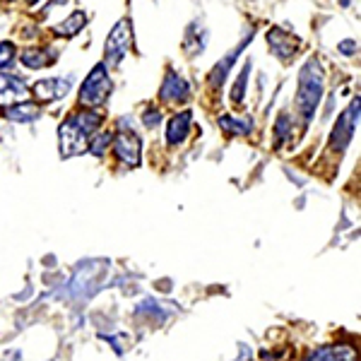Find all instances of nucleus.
Instances as JSON below:
<instances>
[{"mask_svg": "<svg viewBox=\"0 0 361 361\" xmlns=\"http://www.w3.org/2000/svg\"><path fill=\"white\" fill-rule=\"evenodd\" d=\"M22 66L29 68V70H42L46 66H51V63L56 61V51L51 49H27L22 51Z\"/></svg>", "mask_w": 361, "mask_h": 361, "instance_id": "nucleus-14", "label": "nucleus"}, {"mask_svg": "<svg viewBox=\"0 0 361 361\" xmlns=\"http://www.w3.org/2000/svg\"><path fill=\"white\" fill-rule=\"evenodd\" d=\"M87 25V15L80 10V13H73L68 20H63L61 25L54 27V32L58 37H75L78 32H82V27Z\"/></svg>", "mask_w": 361, "mask_h": 361, "instance_id": "nucleus-17", "label": "nucleus"}, {"mask_svg": "<svg viewBox=\"0 0 361 361\" xmlns=\"http://www.w3.org/2000/svg\"><path fill=\"white\" fill-rule=\"evenodd\" d=\"M289 135H292V118L284 114V116H279L277 123H275V147H279Z\"/></svg>", "mask_w": 361, "mask_h": 361, "instance_id": "nucleus-20", "label": "nucleus"}, {"mask_svg": "<svg viewBox=\"0 0 361 361\" xmlns=\"http://www.w3.org/2000/svg\"><path fill=\"white\" fill-rule=\"evenodd\" d=\"M142 123L147 128H157L161 123V111L159 109H147V111L142 114Z\"/></svg>", "mask_w": 361, "mask_h": 361, "instance_id": "nucleus-22", "label": "nucleus"}, {"mask_svg": "<svg viewBox=\"0 0 361 361\" xmlns=\"http://www.w3.org/2000/svg\"><path fill=\"white\" fill-rule=\"evenodd\" d=\"M306 361H354V352L349 347H320Z\"/></svg>", "mask_w": 361, "mask_h": 361, "instance_id": "nucleus-16", "label": "nucleus"}, {"mask_svg": "<svg viewBox=\"0 0 361 361\" xmlns=\"http://www.w3.org/2000/svg\"><path fill=\"white\" fill-rule=\"evenodd\" d=\"M114 90V82L109 78V70L104 63H97L94 68L90 70V75L85 78L82 87H80V104L85 106H102L109 99Z\"/></svg>", "mask_w": 361, "mask_h": 361, "instance_id": "nucleus-3", "label": "nucleus"}, {"mask_svg": "<svg viewBox=\"0 0 361 361\" xmlns=\"http://www.w3.org/2000/svg\"><path fill=\"white\" fill-rule=\"evenodd\" d=\"M102 121L104 116H99L97 111L70 114L61 123V128H58V149H61L63 159L82 154L92 135L97 133V128L102 126Z\"/></svg>", "mask_w": 361, "mask_h": 361, "instance_id": "nucleus-1", "label": "nucleus"}, {"mask_svg": "<svg viewBox=\"0 0 361 361\" xmlns=\"http://www.w3.org/2000/svg\"><path fill=\"white\" fill-rule=\"evenodd\" d=\"M267 44H270V49L275 51L282 61H289V58L296 54V49H299L296 37H289L282 29H270V32H267Z\"/></svg>", "mask_w": 361, "mask_h": 361, "instance_id": "nucleus-10", "label": "nucleus"}, {"mask_svg": "<svg viewBox=\"0 0 361 361\" xmlns=\"http://www.w3.org/2000/svg\"><path fill=\"white\" fill-rule=\"evenodd\" d=\"M340 51L345 56H352L354 51H357V42H349V39H347V42H340Z\"/></svg>", "mask_w": 361, "mask_h": 361, "instance_id": "nucleus-23", "label": "nucleus"}, {"mask_svg": "<svg viewBox=\"0 0 361 361\" xmlns=\"http://www.w3.org/2000/svg\"><path fill=\"white\" fill-rule=\"evenodd\" d=\"M357 123H359V99H354L352 106L337 118V123L333 128V137H330V147L337 149V152H345L354 137Z\"/></svg>", "mask_w": 361, "mask_h": 361, "instance_id": "nucleus-5", "label": "nucleus"}, {"mask_svg": "<svg viewBox=\"0 0 361 361\" xmlns=\"http://www.w3.org/2000/svg\"><path fill=\"white\" fill-rule=\"evenodd\" d=\"M325 75L318 61H306V66L299 70V87H296V111L304 123H311L316 116V109L323 99Z\"/></svg>", "mask_w": 361, "mask_h": 361, "instance_id": "nucleus-2", "label": "nucleus"}, {"mask_svg": "<svg viewBox=\"0 0 361 361\" xmlns=\"http://www.w3.org/2000/svg\"><path fill=\"white\" fill-rule=\"evenodd\" d=\"M27 3H29V5H37V3H39V0H27Z\"/></svg>", "mask_w": 361, "mask_h": 361, "instance_id": "nucleus-24", "label": "nucleus"}, {"mask_svg": "<svg viewBox=\"0 0 361 361\" xmlns=\"http://www.w3.org/2000/svg\"><path fill=\"white\" fill-rule=\"evenodd\" d=\"M250 39H253V34H250V37L243 39V42L238 44L236 49L231 51L229 56H224V61H222V63H217V66H214V70H212V73H209V85H212L214 90H219V87L224 85V80H226V75H229L231 66H234V63H236V58L241 56V51L246 49V46L250 44Z\"/></svg>", "mask_w": 361, "mask_h": 361, "instance_id": "nucleus-9", "label": "nucleus"}, {"mask_svg": "<svg viewBox=\"0 0 361 361\" xmlns=\"http://www.w3.org/2000/svg\"><path fill=\"white\" fill-rule=\"evenodd\" d=\"M3 116L8 121H15V123H32L42 116V109L32 102H17V104H10V106L3 109Z\"/></svg>", "mask_w": 361, "mask_h": 361, "instance_id": "nucleus-12", "label": "nucleus"}, {"mask_svg": "<svg viewBox=\"0 0 361 361\" xmlns=\"http://www.w3.org/2000/svg\"><path fill=\"white\" fill-rule=\"evenodd\" d=\"M70 87H73V80L70 78H66V80L63 78H44L32 87V92L39 102H56V99L68 97Z\"/></svg>", "mask_w": 361, "mask_h": 361, "instance_id": "nucleus-8", "label": "nucleus"}, {"mask_svg": "<svg viewBox=\"0 0 361 361\" xmlns=\"http://www.w3.org/2000/svg\"><path fill=\"white\" fill-rule=\"evenodd\" d=\"M190 121H193V114L190 111H180L169 121L166 126V142L169 145H180L185 137H188L190 130Z\"/></svg>", "mask_w": 361, "mask_h": 361, "instance_id": "nucleus-13", "label": "nucleus"}, {"mask_svg": "<svg viewBox=\"0 0 361 361\" xmlns=\"http://www.w3.org/2000/svg\"><path fill=\"white\" fill-rule=\"evenodd\" d=\"M130 44H133L130 20L116 22L111 34H109V39H106V44H104V58H106V63H104V66H118V63L126 58Z\"/></svg>", "mask_w": 361, "mask_h": 361, "instance_id": "nucleus-4", "label": "nucleus"}, {"mask_svg": "<svg viewBox=\"0 0 361 361\" xmlns=\"http://www.w3.org/2000/svg\"><path fill=\"white\" fill-rule=\"evenodd\" d=\"M15 63V44L13 42H0V70L10 68Z\"/></svg>", "mask_w": 361, "mask_h": 361, "instance_id": "nucleus-21", "label": "nucleus"}, {"mask_svg": "<svg viewBox=\"0 0 361 361\" xmlns=\"http://www.w3.org/2000/svg\"><path fill=\"white\" fill-rule=\"evenodd\" d=\"M116 154L128 166L140 164V154H142V142L133 130H121L116 135Z\"/></svg>", "mask_w": 361, "mask_h": 361, "instance_id": "nucleus-7", "label": "nucleus"}, {"mask_svg": "<svg viewBox=\"0 0 361 361\" xmlns=\"http://www.w3.org/2000/svg\"><path fill=\"white\" fill-rule=\"evenodd\" d=\"M188 94H190L188 82H185L180 75L169 73L164 78V85H161V90H159V97L164 99V102H185Z\"/></svg>", "mask_w": 361, "mask_h": 361, "instance_id": "nucleus-11", "label": "nucleus"}, {"mask_svg": "<svg viewBox=\"0 0 361 361\" xmlns=\"http://www.w3.org/2000/svg\"><path fill=\"white\" fill-rule=\"evenodd\" d=\"M114 135H109V133H94L90 140V145H87V149H90L94 157H102L104 152H106V147L111 145Z\"/></svg>", "mask_w": 361, "mask_h": 361, "instance_id": "nucleus-19", "label": "nucleus"}, {"mask_svg": "<svg viewBox=\"0 0 361 361\" xmlns=\"http://www.w3.org/2000/svg\"><path fill=\"white\" fill-rule=\"evenodd\" d=\"M27 97H29V87L25 80L0 70V104L10 106V104L17 102H27Z\"/></svg>", "mask_w": 361, "mask_h": 361, "instance_id": "nucleus-6", "label": "nucleus"}, {"mask_svg": "<svg viewBox=\"0 0 361 361\" xmlns=\"http://www.w3.org/2000/svg\"><path fill=\"white\" fill-rule=\"evenodd\" d=\"M248 75H250V63L241 68V73L236 75V82L231 87V102L234 104H241L246 99V87H248Z\"/></svg>", "mask_w": 361, "mask_h": 361, "instance_id": "nucleus-18", "label": "nucleus"}, {"mask_svg": "<svg viewBox=\"0 0 361 361\" xmlns=\"http://www.w3.org/2000/svg\"><path fill=\"white\" fill-rule=\"evenodd\" d=\"M219 128H222L224 135H248L253 130V118H248V116H222Z\"/></svg>", "mask_w": 361, "mask_h": 361, "instance_id": "nucleus-15", "label": "nucleus"}]
</instances>
